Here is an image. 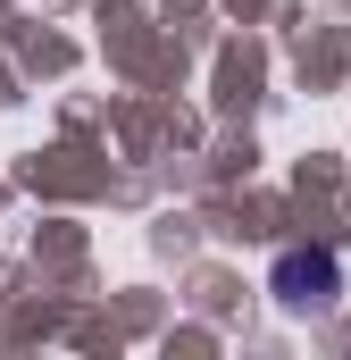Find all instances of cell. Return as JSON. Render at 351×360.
<instances>
[{
	"instance_id": "6da1fadb",
	"label": "cell",
	"mask_w": 351,
	"mask_h": 360,
	"mask_svg": "<svg viewBox=\"0 0 351 360\" xmlns=\"http://www.w3.org/2000/svg\"><path fill=\"white\" fill-rule=\"evenodd\" d=\"M267 285H276V302H284V310H326V302L343 293V269H335L326 252H284Z\"/></svg>"
}]
</instances>
